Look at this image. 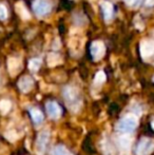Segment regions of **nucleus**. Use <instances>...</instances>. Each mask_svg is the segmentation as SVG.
Segmentation results:
<instances>
[{
    "mask_svg": "<svg viewBox=\"0 0 154 155\" xmlns=\"http://www.w3.org/2000/svg\"><path fill=\"white\" fill-rule=\"evenodd\" d=\"M61 63V57H60L59 54L57 53H50L48 55V64L50 67H55V65Z\"/></svg>",
    "mask_w": 154,
    "mask_h": 155,
    "instance_id": "4468645a",
    "label": "nucleus"
},
{
    "mask_svg": "<svg viewBox=\"0 0 154 155\" xmlns=\"http://www.w3.org/2000/svg\"><path fill=\"white\" fill-rule=\"evenodd\" d=\"M118 143H119V146H120L121 148H123L125 150H127V148H129L130 145H131V140H129V138H128L127 136L119 137Z\"/></svg>",
    "mask_w": 154,
    "mask_h": 155,
    "instance_id": "a211bd4d",
    "label": "nucleus"
},
{
    "mask_svg": "<svg viewBox=\"0 0 154 155\" xmlns=\"http://www.w3.org/2000/svg\"><path fill=\"white\" fill-rule=\"evenodd\" d=\"M145 4H146V6H149V8L154 6V0H146V1H145Z\"/></svg>",
    "mask_w": 154,
    "mask_h": 155,
    "instance_id": "412c9836",
    "label": "nucleus"
},
{
    "mask_svg": "<svg viewBox=\"0 0 154 155\" xmlns=\"http://www.w3.org/2000/svg\"><path fill=\"white\" fill-rule=\"evenodd\" d=\"M8 68L12 75H16L21 70V61L17 58H10L8 60Z\"/></svg>",
    "mask_w": 154,
    "mask_h": 155,
    "instance_id": "9b49d317",
    "label": "nucleus"
},
{
    "mask_svg": "<svg viewBox=\"0 0 154 155\" xmlns=\"http://www.w3.org/2000/svg\"><path fill=\"white\" fill-rule=\"evenodd\" d=\"M41 65V59L40 58H33L29 61V69L32 72H36L39 70Z\"/></svg>",
    "mask_w": 154,
    "mask_h": 155,
    "instance_id": "dca6fc26",
    "label": "nucleus"
},
{
    "mask_svg": "<svg viewBox=\"0 0 154 155\" xmlns=\"http://www.w3.org/2000/svg\"><path fill=\"white\" fill-rule=\"evenodd\" d=\"M33 86H34V80L30 76H23L18 81V88L23 93H27L29 91H31Z\"/></svg>",
    "mask_w": 154,
    "mask_h": 155,
    "instance_id": "1a4fd4ad",
    "label": "nucleus"
},
{
    "mask_svg": "<svg viewBox=\"0 0 154 155\" xmlns=\"http://www.w3.org/2000/svg\"><path fill=\"white\" fill-rule=\"evenodd\" d=\"M15 8H16L17 14H18L19 16L23 19V20H28V19L31 18V15H30L29 11H28V8H25V5L22 3V2H18V3H16Z\"/></svg>",
    "mask_w": 154,
    "mask_h": 155,
    "instance_id": "f8f14e48",
    "label": "nucleus"
},
{
    "mask_svg": "<svg viewBox=\"0 0 154 155\" xmlns=\"http://www.w3.org/2000/svg\"><path fill=\"white\" fill-rule=\"evenodd\" d=\"M52 155H73V154L71 153V152L69 151L64 146L58 145L53 149V151H52Z\"/></svg>",
    "mask_w": 154,
    "mask_h": 155,
    "instance_id": "2eb2a0df",
    "label": "nucleus"
},
{
    "mask_svg": "<svg viewBox=\"0 0 154 155\" xmlns=\"http://www.w3.org/2000/svg\"><path fill=\"white\" fill-rule=\"evenodd\" d=\"M50 139V132L49 131H42L39 133L37 137V141H36V151L39 155H43L47 149V146L49 143Z\"/></svg>",
    "mask_w": 154,
    "mask_h": 155,
    "instance_id": "423d86ee",
    "label": "nucleus"
},
{
    "mask_svg": "<svg viewBox=\"0 0 154 155\" xmlns=\"http://www.w3.org/2000/svg\"><path fill=\"white\" fill-rule=\"evenodd\" d=\"M33 10L38 17H43L50 14L52 11V5L47 0H34Z\"/></svg>",
    "mask_w": 154,
    "mask_h": 155,
    "instance_id": "20e7f679",
    "label": "nucleus"
},
{
    "mask_svg": "<svg viewBox=\"0 0 154 155\" xmlns=\"http://www.w3.org/2000/svg\"><path fill=\"white\" fill-rule=\"evenodd\" d=\"M64 101L68 106L69 110L76 113L81 107V97L79 95V92L75 87L67 86L62 91Z\"/></svg>",
    "mask_w": 154,
    "mask_h": 155,
    "instance_id": "f257e3e1",
    "label": "nucleus"
},
{
    "mask_svg": "<svg viewBox=\"0 0 154 155\" xmlns=\"http://www.w3.org/2000/svg\"><path fill=\"white\" fill-rule=\"evenodd\" d=\"M105 81H106V74L103 73V71H99L98 73L95 75L94 84H97V86H100V84H103Z\"/></svg>",
    "mask_w": 154,
    "mask_h": 155,
    "instance_id": "f3484780",
    "label": "nucleus"
},
{
    "mask_svg": "<svg viewBox=\"0 0 154 155\" xmlns=\"http://www.w3.org/2000/svg\"><path fill=\"white\" fill-rule=\"evenodd\" d=\"M125 2L130 6H137L140 3V0H125Z\"/></svg>",
    "mask_w": 154,
    "mask_h": 155,
    "instance_id": "aec40b11",
    "label": "nucleus"
},
{
    "mask_svg": "<svg viewBox=\"0 0 154 155\" xmlns=\"http://www.w3.org/2000/svg\"><path fill=\"white\" fill-rule=\"evenodd\" d=\"M8 17V10L4 4H0V20H4Z\"/></svg>",
    "mask_w": 154,
    "mask_h": 155,
    "instance_id": "6ab92c4d",
    "label": "nucleus"
},
{
    "mask_svg": "<svg viewBox=\"0 0 154 155\" xmlns=\"http://www.w3.org/2000/svg\"><path fill=\"white\" fill-rule=\"evenodd\" d=\"M90 52H91V55H92L93 59L97 61V60H100L101 58L105 56L106 47L103 41H99V40L94 41V42L91 45Z\"/></svg>",
    "mask_w": 154,
    "mask_h": 155,
    "instance_id": "39448f33",
    "label": "nucleus"
},
{
    "mask_svg": "<svg viewBox=\"0 0 154 155\" xmlns=\"http://www.w3.org/2000/svg\"><path fill=\"white\" fill-rule=\"evenodd\" d=\"M154 151V140L149 137H143L137 143L136 155H150Z\"/></svg>",
    "mask_w": 154,
    "mask_h": 155,
    "instance_id": "7ed1b4c3",
    "label": "nucleus"
},
{
    "mask_svg": "<svg viewBox=\"0 0 154 155\" xmlns=\"http://www.w3.org/2000/svg\"><path fill=\"white\" fill-rule=\"evenodd\" d=\"M48 115L52 119H58L61 115V108L56 101H48L45 104Z\"/></svg>",
    "mask_w": 154,
    "mask_h": 155,
    "instance_id": "6e6552de",
    "label": "nucleus"
},
{
    "mask_svg": "<svg viewBox=\"0 0 154 155\" xmlns=\"http://www.w3.org/2000/svg\"><path fill=\"white\" fill-rule=\"evenodd\" d=\"M152 127H153V129H154V119L152 120Z\"/></svg>",
    "mask_w": 154,
    "mask_h": 155,
    "instance_id": "4be33fe9",
    "label": "nucleus"
},
{
    "mask_svg": "<svg viewBox=\"0 0 154 155\" xmlns=\"http://www.w3.org/2000/svg\"><path fill=\"white\" fill-rule=\"evenodd\" d=\"M30 115H31L32 120L36 124H39L43 121V114L39 109L37 108H32L30 109Z\"/></svg>",
    "mask_w": 154,
    "mask_h": 155,
    "instance_id": "ddd939ff",
    "label": "nucleus"
},
{
    "mask_svg": "<svg viewBox=\"0 0 154 155\" xmlns=\"http://www.w3.org/2000/svg\"><path fill=\"white\" fill-rule=\"evenodd\" d=\"M138 124V118L134 114H127L123 116L116 124L117 132L121 134H127V133H132Z\"/></svg>",
    "mask_w": 154,
    "mask_h": 155,
    "instance_id": "f03ea898",
    "label": "nucleus"
},
{
    "mask_svg": "<svg viewBox=\"0 0 154 155\" xmlns=\"http://www.w3.org/2000/svg\"><path fill=\"white\" fill-rule=\"evenodd\" d=\"M100 6H101V10H103L105 20L110 21L112 19V17H113V13H114L113 4L109 1H101Z\"/></svg>",
    "mask_w": 154,
    "mask_h": 155,
    "instance_id": "9d476101",
    "label": "nucleus"
},
{
    "mask_svg": "<svg viewBox=\"0 0 154 155\" xmlns=\"http://www.w3.org/2000/svg\"><path fill=\"white\" fill-rule=\"evenodd\" d=\"M140 55L143 58H149L154 54V42L151 40H143L139 45Z\"/></svg>",
    "mask_w": 154,
    "mask_h": 155,
    "instance_id": "0eeeda50",
    "label": "nucleus"
},
{
    "mask_svg": "<svg viewBox=\"0 0 154 155\" xmlns=\"http://www.w3.org/2000/svg\"><path fill=\"white\" fill-rule=\"evenodd\" d=\"M153 81H154V77H153Z\"/></svg>",
    "mask_w": 154,
    "mask_h": 155,
    "instance_id": "5701e85b",
    "label": "nucleus"
}]
</instances>
